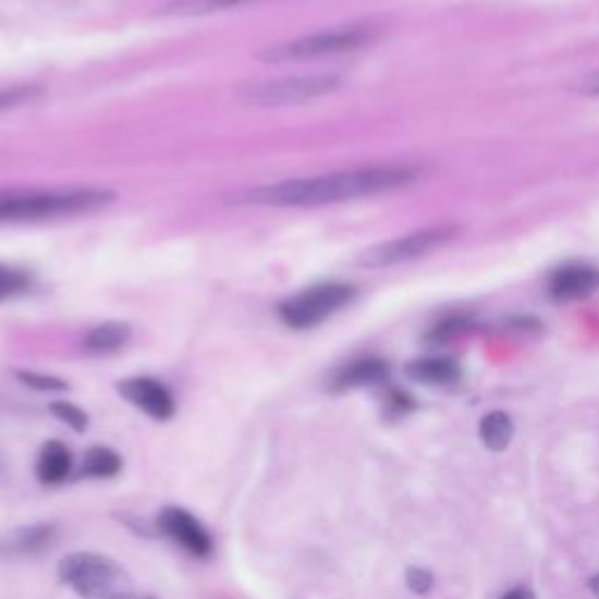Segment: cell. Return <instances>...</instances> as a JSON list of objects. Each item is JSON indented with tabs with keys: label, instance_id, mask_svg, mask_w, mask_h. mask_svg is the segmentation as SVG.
Segmentation results:
<instances>
[{
	"label": "cell",
	"instance_id": "6da1fadb",
	"mask_svg": "<svg viewBox=\"0 0 599 599\" xmlns=\"http://www.w3.org/2000/svg\"><path fill=\"white\" fill-rule=\"evenodd\" d=\"M419 169L403 164L358 167L323 173L311 179H289L250 187L240 195V201L256 204V207L297 209V207H326V204L352 201L360 197L399 191L415 183Z\"/></svg>",
	"mask_w": 599,
	"mask_h": 599
},
{
	"label": "cell",
	"instance_id": "7a4b0ae2",
	"mask_svg": "<svg viewBox=\"0 0 599 599\" xmlns=\"http://www.w3.org/2000/svg\"><path fill=\"white\" fill-rule=\"evenodd\" d=\"M115 195L103 187H17L0 191V223H38L108 207Z\"/></svg>",
	"mask_w": 599,
	"mask_h": 599
},
{
	"label": "cell",
	"instance_id": "3957f363",
	"mask_svg": "<svg viewBox=\"0 0 599 599\" xmlns=\"http://www.w3.org/2000/svg\"><path fill=\"white\" fill-rule=\"evenodd\" d=\"M59 578L81 599H127L134 590L130 572L99 553H71L59 562Z\"/></svg>",
	"mask_w": 599,
	"mask_h": 599
},
{
	"label": "cell",
	"instance_id": "277c9868",
	"mask_svg": "<svg viewBox=\"0 0 599 599\" xmlns=\"http://www.w3.org/2000/svg\"><path fill=\"white\" fill-rule=\"evenodd\" d=\"M370 40L372 34L366 26H340L265 47L260 52V59L267 61V64H295V61H314L333 54L354 52L360 50V47H366Z\"/></svg>",
	"mask_w": 599,
	"mask_h": 599
},
{
	"label": "cell",
	"instance_id": "5b68a950",
	"mask_svg": "<svg viewBox=\"0 0 599 599\" xmlns=\"http://www.w3.org/2000/svg\"><path fill=\"white\" fill-rule=\"evenodd\" d=\"M342 87V77L333 73L317 75H286L272 77V81L246 83L240 89V99L246 106L258 108H281V106H303L317 99L330 97Z\"/></svg>",
	"mask_w": 599,
	"mask_h": 599
},
{
	"label": "cell",
	"instance_id": "8992f818",
	"mask_svg": "<svg viewBox=\"0 0 599 599\" xmlns=\"http://www.w3.org/2000/svg\"><path fill=\"white\" fill-rule=\"evenodd\" d=\"M356 289L350 283H319L279 305V319L293 330H309L328 321L352 303Z\"/></svg>",
	"mask_w": 599,
	"mask_h": 599
},
{
	"label": "cell",
	"instance_id": "52a82bcc",
	"mask_svg": "<svg viewBox=\"0 0 599 599\" xmlns=\"http://www.w3.org/2000/svg\"><path fill=\"white\" fill-rule=\"evenodd\" d=\"M456 232H460L456 225H436V228L409 232L405 236H399V240H389L366 248L364 254L358 256L356 265L366 267V270H387V267H396L409 260H417L452 242Z\"/></svg>",
	"mask_w": 599,
	"mask_h": 599
},
{
	"label": "cell",
	"instance_id": "ba28073f",
	"mask_svg": "<svg viewBox=\"0 0 599 599\" xmlns=\"http://www.w3.org/2000/svg\"><path fill=\"white\" fill-rule=\"evenodd\" d=\"M157 527L179 548H183L187 555L197 560H207L213 555L211 534L191 511L181 506H167L157 515Z\"/></svg>",
	"mask_w": 599,
	"mask_h": 599
},
{
	"label": "cell",
	"instance_id": "9c48e42d",
	"mask_svg": "<svg viewBox=\"0 0 599 599\" xmlns=\"http://www.w3.org/2000/svg\"><path fill=\"white\" fill-rule=\"evenodd\" d=\"M120 396L130 401L140 413L150 419L167 421L176 415V399L167 384L152 380V377H130L118 384Z\"/></svg>",
	"mask_w": 599,
	"mask_h": 599
},
{
	"label": "cell",
	"instance_id": "30bf717a",
	"mask_svg": "<svg viewBox=\"0 0 599 599\" xmlns=\"http://www.w3.org/2000/svg\"><path fill=\"white\" fill-rule=\"evenodd\" d=\"M599 291V270L592 265H566L548 279V293L558 303L588 297Z\"/></svg>",
	"mask_w": 599,
	"mask_h": 599
},
{
	"label": "cell",
	"instance_id": "8fae6325",
	"mask_svg": "<svg viewBox=\"0 0 599 599\" xmlns=\"http://www.w3.org/2000/svg\"><path fill=\"white\" fill-rule=\"evenodd\" d=\"M389 380V364L382 358H356L352 364L342 366L340 370L330 377V389L333 391H350V389H364V387H377Z\"/></svg>",
	"mask_w": 599,
	"mask_h": 599
},
{
	"label": "cell",
	"instance_id": "7c38bea8",
	"mask_svg": "<svg viewBox=\"0 0 599 599\" xmlns=\"http://www.w3.org/2000/svg\"><path fill=\"white\" fill-rule=\"evenodd\" d=\"M409 380L424 387H452L462 380V368L454 358L448 356H427L417 358L405 368Z\"/></svg>",
	"mask_w": 599,
	"mask_h": 599
},
{
	"label": "cell",
	"instance_id": "4fadbf2b",
	"mask_svg": "<svg viewBox=\"0 0 599 599\" xmlns=\"http://www.w3.org/2000/svg\"><path fill=\"white\" fill-rule=\"evenodd\" d=\"M73 473V454L61 440H47L36 462V476L42 485L54 487L66 482Z\"/></svg>",
	"mask_w": 599,
	"mask_h": 599
},
{
	"label": "cell",
	"instance_id": "5bb4252c",
	"mask_svg": "<svg viewBox=\"0 0 599 599\" xmlns=\"http://www.w3.org/2000/svg\"><path fill=\"white\" fill-rule=\"evenodd\" d=\"M132 338V326L122 321H108L91 328L85 338V350L91 354H113L122 350Z\"/></svg>",
	"mask_w": 599,
	"mask_h": 599
},
{
	"label": "cell",
	"instance_id": "9a60e30c",
	"mask_svg": "<svg viewBox=\"0 0 599 599\" xmlns=\"http://www.w3.org/2000/svg\"><path fill=\"white\" fill-rule=\"evenodd\" d=\"M122 470V456L106 445H94L85 452L81 476L85 478H115Z\"/></svg>",
	"mask_w": 599,
	"mask_h": 599
},
{
	"label": "cell",
	"instance_id": "2e32d148",
	"mask_svg": "<svg viewBox=\"0 0 599 599\" xmlns=\"http://www.w3.org/2000/svg\"><path fill=\"white\" fill-rule=\"evenodd\" d=\"M246 3H256V0H167L162 10L171 17H201V14L223 12Z\"/></svg>",
	"mask_w": 599,
	"mask_h": 599
},
{
	"label": "cell",
	"instance_id": "e0dca14e",
	"mask_svg": "<svg viewBox=\"0 0 599 599\" xmlns=\"http://www.w3.org/2000/svg\"><path fill=\"white\" fill-rule=\"evenodd\" d=\"M513 433H515L513 419L506 413H501V409H494V413L485 415L480 421V438L492 452L506 450L511 445Z\"/></svg>",
	"mask_w": 599,
	"mask_h": 599
},
{
	"label": "cell",
	"instance_id": "ac0fdd59",
	"mask_svg": "<svg viewBox=\"0 0 599 599\" xmlns=\"http://www.w3.org/2000/svg\"><path fill=\"white\" fill-rule=\"evenodd\" d=\"M54 525H36V527H24L20 531H14L10 548L17 550V553H40V550L50 548L54 541Z\"/></svg>",
	"mask_w": 599,
	"mask_h": 599
},
{
	"label": "cell",
	"instance_id": "d6986e66",
	"mask_svg": "<svg viewBox=\"0 0 599 599\" xmlns=\"http://www.w3.org/2000/svg\"><path fill=\"white\" fill-rule=\"evenodd\" d=\"M50 413L59 419L64 421L66 427H71L73 431L83 433L87 427H89V417L83 407H77L75 403H69V401H54L50 403Z\"/></svg>",
	"mask_w": 599,
	"mask_h": 599
},
{
	"label": "cell",
	"instance_id": "ffe728a7",
	"mask_svg": "<svg viewBox=\"0 0 599 599\" xmlns=\"http://www.w3.org/2000/svg\"><path fill=\"white\" fill-rule=\"evenodd\" d=\"M17 380L22 384H26L28 389L34 391H42V393H54V391H66L69 382L59 380L54 375H45V372H30V370H20Z\"/></svg>",
	"mask_w": 599,
	"mask_h": 599
},
{
	"label": "cell",
	"instance_id": "44dd1931",
	"mask_svg": "<svg viewBox=\"0 0 599 599\" xmlns=\"http://www.w3.org/2000/svg\"><path fill=\"white\" fill-rule=\"evenodd\" d=\"M40 97L38 87H12V89H0V113H8V110L20 108L24 103H30Z\"/></svg>",
	"mask_w": 599,
	"mask_h": 599
},
{
	"label": "cell",
	"instance_id": "7402d4cb",
	"mask_svg": "<svg viewBox=\"0 0 599 599\" xmlns=\"http://www.w3.org/2000/svg\"><path fill=\"white\" fill-rule=\"evenodd\" d=\"M413 407H415L413 396H407V393L401 389H393L389 391V396L384 401V415L391 419H399V417H405L407 413H413Z\"/></svg>",
	"mask_w": 599,
	"mask_h": 599
},
{
	"label": "cell",
	"instance_id": "603a6c76",
	"mask_svg": "<svg viewBox=\"0 0 599 599\" xmlns=\"http://www.w3.org/2000/svg\"><path fill=\"white\" fill-rule=\"evenodd\" d=\"M26 286H28V277L24 272L10 270V267H0V297L20 293Z\"/></svg>",
	"mask_w": 599,
	"mask_h": 599
},
{
	"label": "cell",
	"instance_id": "cb8c5ba5",
	"mask_svg": "<svg viewBox=\"0 0 599 599\" xmlns=\"http://www.w3.org/2000/svg\"><path fill=\"white\" fill-rule=\"evenodd\" d=\"M407 588L417 595H427L433 588V574L415 566V570L407 572Z\"/></svg>",
	"mask_w": 599,
	"mask_h": 599
},
{
	"label": "cell",
	"instance_id": "d4e9b609",
	"mask_svg": "<svg viewBox=\"0 0 599 599\" xmlns=\"http://www.w3.org/2000/svg\"><path fill=\"white\" fill-rule=\"evenodd\" d=\"M580 94H586L590 99H599V73L588 75L586 81L580 83Z\"/></svg>",
	"mask_w": 599,
	"mask_h": 599
},
{
	"label": "cell",
	"instance_id": "484cf974",
	"mask_svg": "<svg viewBox=\"0 0 599 599\" xmlns=\"http://www.w3.org/2000/svg\"><path fill=\"white\" fill-rule=\"evenodd\" d=\"M501 599H536V595L529 588H513L506 595H501Z\"/></svg>",
	"mask_w": 599,
	"mask_h": 599
},
{
	"label": "cell",
	"instance_id": "4316f807",
	"mask_svg": "<svg viewBox=\"0 0 599 599\" xmlns=\"http://www.w3.org/2000/svg\"><path fill=\"white\" fill-rule=\"evenodd\" d=\"M590 590H592V595H595V597H599V574L590 578Z\"/></svg>",
	"mask_w": 599,
	"mask_h": 599
}]
</instances>
